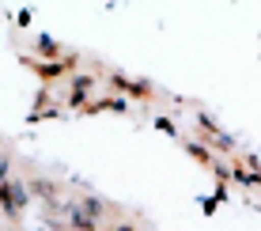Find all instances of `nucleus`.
I'll return each mask as SVG.
<instances>
[{
	"label": "nucleus",
	"mask_w": 261,
	"mask_h": 231,
	"mask_svg": "<svg viewBox=\"0 0 261 231\" xmlns=\"http://www.w3.org/2000/svg\"><path fill=\"white\" fill-rule=\"evenodd\" d=\"M0 201H4L8 216H19V209L27 205V190H23V182H4V186H0Z\"/></svg>",
	"instance_id": "obj_1"
},
{
	"label": "nucleus",
	"mask_w": 261,
	"mask_h": 231,
	"mask_svg": "<svg viewBox=\"0 0 261 231\" xmlns=\"http://www.w3.org/2000/svg\"><path fill=\"white\" fill-rule=\"evenodd\" d=\"M68 224L76 227V231H95V220L87 216V212L80 209V205H72V209H68Z\"/></svg>",
	"instance_id": "obj_2"
},
{
	"label": "nucleus",
	"mask_w": 261,
	"mask_h": 231,
	"mask_svg": "<svg viewBox=\"0 0 261 231\" xmlns=\"http://www.w3.org/2000/svg\"><path fill=\"white\" fill-rule=\"evenodd\" d=\"M8 167H12V156H8V152H0V186L8 182Z\"/></svg>",
	"instance_id": "obj_3"
},
{
	"label": "nucleus",
	"mask_w": 261,
	"mask_h": 231,
	"mask_svg": "<svg viewBox=\"0 0 261 231\" xmlns=\"http://www.w3.org/2000/svg\"><path fill=\"white\" fill-rule=\"evenodd\" d=\"M34 193H38V197H46V201H53V186H49V182H34Z\"/></svg>",
	"instance_id": "obj_4"
}]
</instances>
